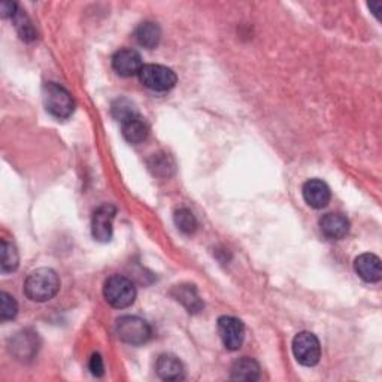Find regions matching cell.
Wrapping results in <instances>:
<instances>
[{"instance_id": "8992f818", "label": "cell", "mask_w": 382, "mask_h": 382, "mask_svg": "<svg viewBox=\"0 0 382 382\" xmlns=\"http://www.w3.org/2000/svg\"><path fill=\"white\" fill-rule=\"evenodd\" d=\"M293 354L296 360L308 367L315 366L321 357L320 341L314 333L300 332L293 339Z\"/></svg>"}, {"instance_id": "ba28073f", "label": "cell", "mask_w": 382, "mask_h": 382, "mask_svg": "<svg viewBox=\"0 0 382 382\" xmlns=\"http://www.w3.org/2000/svg\"><path fill=\"white\" fill-rule=\"evenodd\" d=\"M115 214H117V210L115 206L107 203L97 207L95 215H93V221H91V233L93 238L99 242H103L107 244L112 239V224H114V218Z\"/></svg>"}, {"instance_id": "603a6c76", "label": "cell", "mask_w": 382, "mask_h": 382, "mask_svg": "<svg viewBox=\"0 0 382 382\" xmlns=\"http://www.w3.org/2000/svg\"><path fill=\"white\" fill-rule=\"evenodd\" d=\"M112 115L120 123H123L124 120L133 117V115H137V111L130 100L117 99L112 103Z\"/></svg>"}, {"instance_id": "7402d4cb", "label": "cell", "mask_w": 382, "mask_h": 382, "mask_svg": "<svg viewBox=\"0 0 382 382\" xmlns=\"http://www.w3.org/2000/svg\"><path fill=\"white\" fill-rule=\"evenodd\" d=\"M13 20L15 22V29H17L18 34L21 36V39L30 42V41H33L34 38H36V32H34L32 22H30V20L27 18L26 14H22V13H20V11H17L15 15L13 17Z\"/></svg>"}, {"instance_id": "44dd1931", "label": "cell", "mask_w": 382, "mask_h": 382, "mask_svg": "<svg viewBox=\"0 0 382 382\" xmlns=\"http://www.w3.org/2000/svg\"><path fill=\"white\" fill-rule=\"evenodd\" d=\"M17 314H18L17 300L5 292L0 293V320L2 321L14 320Z\"/></svg>"}, {"instance_id": "8fae6325", "label": "cell", "mask_w": 382, "mask_h": 382, "mask_svg": "<svg viewBox=\"0 0 382 382\" xmlns=\"http://www.w3.org/2000/svg\"><path fill=\"white\" fill-rule=\"evenodd\" d=\"M354 269L357 275L366 282H379L382 278L381 260L375 254H362L354 261Z\"/></svg>"}, {"instance_id": "7c38bea8", "label": "cell", "mask_w": 382, "mask_h": 382, "mask_svg": "<svg viewBox=\"0 0 382 382\" xmlns=\"http://www.w3.org/2000/svg\"><path fill=\"white\" fill-rule=\"evenodd\" d=\"M320 228L322 231V235L333 239V240H339L348 235L350 231V221L348 218L342 214H326L320 219Z\"/></svg>"}, {"instance_id": "ac0fdd59", "label": "cell", "mask_w": 382, "mask_h": 382, "mask_svg": "<svg viewBox=\"0 0 382 382\" xmlns=\"http://www.w3.org/2000/svg\"><path fill=\"white\" fill-rule=\"evenodd\" d=\"M135 38L137 41V43L144 46L146 50H153L158 45L160 38H161V32L160 27L153 21H145L142 25H139V27L136 29Z\"/></svg>"}, {"instance_id": "d6986e66", "label": "cell", "mask_w": 382, "mask_h": 382, "mask_svg": "<svg viewBox=\"0 0 382 382\" xmlns=\"http://www.w3.org/2000/svg\"><path fill=\"white\" fill-rule=\"evenodd\" d=\"M0 271L4 273L14 272L18 268V251L13 244H8L6 240L0 242Z\"/></svg>"}, {"instance_id": "30bf717a", "label": "cell", "mask_w": 382, "mask_h": 382, "mask_svg": "<svg viewBox=\"0 0 382 382\" xmlns=\"http://www.w3.org/2000/svg\"><path fill=\"white\" fill-rule=\"evenodd\" d=\"M303 199L305 202L314 207V210H322V207H326L330 202L332 193L329 185L321 181V179H309L303 184Z\"/></svg>"}, {"instance_id": "5b68a950", "label": "cell", "mask_w": 382, "mask_h": 382, "mask_svg": "<svg viewBox=\"0 0 382 382\" xmlns=\"http://www.w3.org/2000/svg\"><path fill=\"white\" fill-rule=\"evenodd\" d=\"M117 334L129 345H144L151 338V327L142 318L125 315L117 321Z\"/></svg>"}, {"instance_id": "4fadbf2b", "label": "cell", "mask_w": 382, "mask_h": 382, "mask_svg": "<svg viewBox=\"0 0 382 382\" xmlns=\"http://www.w3.org/2000/svg\"><path fill=\"white\" fill-rule=\"evenodd\" d=\"M172 296L175 297L178 302L190 312V314H198V312L203 309V302L194 285H189V284L177 285L172 290Z\"/></svg>"}, {"instance_id": "5bb4252c", "label": "cell", "mask_w": 382, "mask_h": 382, "mask_svg": "<svg viewBox=\"0 0 382 382\" xmlns=\"http://www.w3.org/2000/svg\"><path fill=\"white\" fill-rule=\"evenodd\" d=\"M36 351H38V336L34 333L21 332L13 341H11V353H13L17 358H21V360L32 358Z\"/></svg>"}, {"instance_id": "9c48e42d", "label": "cell", "mask_w": 382, "mask_h": 382, "mask_svg": "<svg viewBox=\"0 0 382 382\" xmlns=\"http://www.w3.org/2000/svg\"><path fill=\"white\" fill-rule=\"evenodd\" d=\"M112 67L120 76H133L139 75L144 67L142 57L135 50H120L112 57Z\"/></svg>"}, {"instance_id": "6da1fadb", "label": "cell", "mask_w": 382, "mask_h": 382, "mask_svg": "<svg viewBox=\"0 0 382 382\" xmlns=\"http://www.w3.org/2000/svg\"><path fill=\"white\" fill-rule=\"evenodd\" d=\"M60 290V280L55 271L41 268L33 271L25 282V293L33 302L51 300Z\"/></svg>"}, {"instance_id": "52a82bcc", "label": "cell", "mask_w": 382, "mask_h": 382, "mask_svg": "<svg viewBox=\"0 0 382 382\" xmlns=\"http://www.w3.org/2000/svg\"><path fill=\"white\" fill-rule=\"evenodd\" d=\"M218 333L227 350L238 351L245 339L244 322L235 317H221L218 320Z\"/></svg>"}, {"instance_id": "9a60e30c", "label": "cell", "mask_w": 382, "mask_h": 382, "mask_svg": "<svg viewBox=\"0 0 382 382\" xmlns=\"http://www.w3.org/2000/svg\"><path fill=\"white\" fill-rule=\"evenodd\" d=\"M121 133L127 142L136 145L145 141V139L148 137L149 129H148V124L139 117L137 114L121 123Z\"/></svg>"}, {"instance_id": "e0dca14e", "label": "cell", "mask_w": 382, "mask_h": 382, "mask_svg": "<svg viewBox=\"0 0 382 382\" xmlns=\"http://www.w3.org/2000/svg\"><path fill=\"white\" fill-rule=\"evenodd\" d=\"M260 378V366L254 358L244 357L231 367V379L236 381H257Z\"/></svg>"}, {"instance_id": "2e32d148", "label": "cell", "mask_w": 382, "mask_h": 382, "mask_svg": "<svg viewBox=\"0 0 382 382\" xmlns=\"http://www.w3.org/2000/svg\"><path fill=\"white\" fill-rule=\"evenodd\" d=\"M157 375L165 381H181L184 379V366L179 358L170 354H163L158 357L156 364Z\"/></svg>"}, {"instance_id": "cb8c5ba5", "label": "cell", "mask_w": 382, "mask_h": 382, "mask_svg": "<svg viewBox=\"0 0 382 382\" xmlns=\"http://www.w3.org/2000/svg\"><path fill=\"white\" fill-rule=\"evenodd\" d=\"M90 370L95 376H102L105 374V366H103V360L100 354H93L90 360Z\"/></svg>"}, {"instance_id": "ffe728a7", "label": "cell", "mask_w": 382, "mask_h": 382, "mask_svg": "<svg viewBox=\"0 0 382 382\" xmlns=\"http://www.w3.org/2000/svg\"><path fill=\"white\" fill-rule=\"evenodd\" d=\"M173 219H175L177 227L182 231V233H194L196 228H198V219L193 215V212L187 207H181L173 215Z\"/></svg>"}, {"instance_id": "d4e9b609", "label": "cell", "mask_w": 382, "mask_h": 382, "mask_svg": "<svg viewBox=\"0 0 382 382\" xmlns=\"http://www.w3.org/2000/svg\"><path fill=\"white\" fill-rule=\"evenodd\" d=\"M0 8H2V15L4 17H14L15 13H17V5L15 4L4 2L2 5H0Z\"/></svg>"}, {"instance_id": "277c9868", "label": "cell", "mask_w": 382, "mask_h": 382, "mask_svg": "<svg viewBox=\"0 0 382 382\" xmlns=\"http://www.w3.org/2000/svg\"><path fill=\"white\" fill-rule=\"evenodd\" d=\"M141 83L153 91L166 93L177 86V74L172 69L161 64H144L139 72Z\"/></svg>"}, {"instance_id": "7a4b0ae2", "label": "cell", "mask_w": 382, "mask_h": 382, "mask_svg": "<svg viewBox=\"0 0 382 382\" xmlns=\"http://www.w3.org/2000/svg\"><path fill=\"white\" fill-rule=\"evenodd\" d=\"M42 99L46 111L59 120L69 118L75 111V102L71 93L55 83H46L42 87Z\"/></svg>"}, {"instance_id": "3957f363", "label": "cell", "mask_w": 382, "mask_h": 382, "mask_svg": "<svg viewBox=\"0 0 382 382\" xmlns=\"http://www.w3.org/2000/svg\"><path fill=\"white\" fill-rule=\"evenodd\" d=\"M103 296H105L107 302L111 306L124 309L133 305L136 299V288L129 278L114 275L107 280L105 287H103Z\"/></svg>"}]
</instances>
